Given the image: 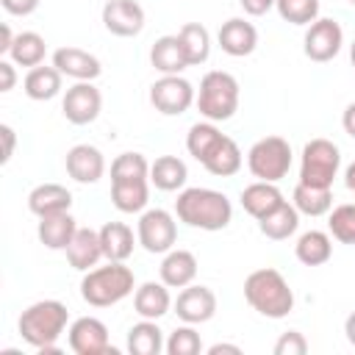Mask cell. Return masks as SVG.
Wrapping results in <instances>:
<instances>
[{"mask_svg":"<svg viewBox=\"0 0 355 355\" xmlns=\"http://www.w3.org/2000/svg\"><path fill=\"white\" fill-rule=\"evenodd\" d=\"M175 214L183 225L197 227V230H222L230 225L233 219V205L230 200L216 191V189H202V186H191L183 189L175 200Z\"/></svg>","mask_w":355,"mask_h":355,"instance_id":"6da1fadb","label":"cell"},{"mask_svg":"<svg viewBox=\"0 0 355 355\" xmlns=\"http://www.w3.org/2000/svg\"><path fill=\"white\" fill-rule=\"evenodd\" d=\"M69 322V311L64 302L58 300H39L33 305H28L19 316V336L25 344H31L33 349L44 352H58L55 341L61 338V333L67 330Z\"/></svg>","mask_w":355,"mask_h":355,"instance_id":"7a4b0ae2","label":"cell"},{"mask_svg":"<svg viewBox=\"0 0 355 355\" xmlns=\"http://www.w3.org/2000/svg\"><path fill=\"white\" fill-rule=\"evenodd\" d=\"M244 300L250 302L252 311H258L266 319H283L294 308L291 286L272 266H263V269H255V272L247 275V280H244Z\"/></svg>","mask_w":355,"mask_h":355,"instance_id":"3957f363","label":"cell"},{"mask_svg":"<svg viewBox=\"0 0 355 355\" xmlns=\"http://www.w3.org/2000/svg\"><path fill=\"white\" fill-rule=\"evenodd\" d=\"M136 288L133 269L125 266V261H108L105 266H94L80 280V297L92 308H111L130 297Z\"/></svg>","mask_w":355,"mask_h":355,"instance_id":"277c9868","label":"cell"},{"mask_svg":"<svg viewBox=\"0 0 355 355\" xmlns=\"http://www.w3.org/2000/svg\"><path fill=\"white\" fill-rule=\"evenodd\" d=\"M194 103L208 122H225L239 111V80L225 69H211L202 75Z\"/></svg>","mask_w":355,"mask_h":355,"instance_id":"5b68a950","label":"cell"},{"mask_svg":"<svg viewBox=\"0 0 355 355\" xmlns=\"http://www.w3.org/2000/svg\"><path fill=\"white\" fill-rule=\"evenodd\" d=\"M247 169L252 178L277 183L291 169V144L280 136H263L258 139L247 153Z\"/></svg>","mask_w":355,"mask_h":355,"instance_id":"8992f818","label":"cell"},{"mask_svg":"<svg viewBox=\"0 0 355 355\" xmlns=\"http://www.w3.org/2000/svg\"><path fill=\"white\" fill-rule=\"evenodd\" d=\"M338 166H341V150L330 139H311L302 147L300 183L333 189V180L338 175Z\"/></svg>","mask_w":355,"mask_h":355,"instance_id":"52a82bcc","label":"cell"},{"mask_svg":"<svg viewBox=\"0 0 355 355\" xmlns=\"http://www.w3.org/2000/svg\"><path fill=\"white\" fill-rule=\"evenodd\" d=\"M136 239L139 244L153 252V255H164L175 247L178 241V225H175V216L164 208H150V211H141L139 216V225H136Z\"/></svg>","mask_w":355,"mask_h":355,"instance_id":"ba28073f","label":"cell"},{"mask_svg":"<svg viewBox=\"0 0 355 355\" xmlns=\"http://www.w3.org/2000/svg\"><path fill=\"white\" fill-rule=\"evenodd\" d=\"M197 100L194 86L183 75H161L150 86V103L164 116H180L186 114Z\"/></svg>","mask_w":355,"mask_h":355,"instance_id":"9c48e42d","label":"cell"},{"mask_svg":"<svg viewBox=\"0 0 355 355\" xmlns=\"http://www.w3.org/2000/svg\"><path fill=\"white\" fill-rule=\"evenodd\" d=\"M341 44H344V31L336 19L330 17H319L308 25L305 31V39H302V50L311 61L316 64H327L333 61L338 53H341Z\"/></svg>","mask_w":355,"mask_h":355,"instance_id":"30bf717a","label":"cell"},{"mask_svg":"<svg viewBox=\"0 0 355 355\" xmlns=\"http://www.w3.org/2000/svg\"><path fill=\"white\" fill-rule=\"evenodd\" d=\"M61 111L72 125H89L103 111V94L92 80H75L61 100Z\"/></svg>","mask_w":355,"mask_h":355,"instance_id":"8fae6325","label":"cell"},{"mask_svg":"<svg viewBox=\"0 0 355 355\" xmlns=\"http://www.w3.org/2000/svg\"><path fill=\"white\" fill-rule=\"evenodd\" d=\"M69 349L75 355H116L108 341V327L97 316H80L69 324Z\"/></svg>","mask_w":355,"mask_h":355,"instance_id":"7c38bea8","label":"cell"},{"mask_svg":"<svg viewBox=\"0 0 355 355\" xmlns=\"http://www.w3.org/2000/svg\"><path fill=\"white\" fill-rule=\"evenodd\" d=\"M175 313L186 324H202L216 313V294L208 286H186L175 300Z\"/></svg>","mask_w":355,"mask_h":355,"instance_id":"4fadbf2b","label":"cell"},{"mask_svg":"<svg viewBox=\"0 0 355 355\" xmlns=\"http://www.w3.org/2000/svg\"><path fill=\"white\" fill-rule=\"evenodd\" d=\"M103 25L114 36H139L144 28V8L136 0H108L103 6Z\"/></svg>","mask_w":355,"mask_h":355,"instance_id":"5bb4252c","label":"cell"},{"mask_svg":"<svg viewBox=\"0 0 355 355\" xmlns=\"http://www.w3.org/2000/svg\"><path fill=\"white\" fill-rule=\"evenodd\" d=\"M64 166H67V175L75 183H97L103 178V172H105V158L92 144H75L67 153Z\"/></svg>","mask_w":355,"mask_h":355,"instance_id":"9a60e30c","label":"cell"},{"mask_svg":"<svg viewBox=\"0 0 355 355\" xmlns=\"http://www.w3.org/2000/svg\"><path fill=\"white\" fill-rule=\"evenodd\" d=\"M216 42L227 55L244 58L258 47V31H255L252 22H247L241 17H233V19L222 22V28L216 33Z\"/></svg>","mask_w":355,"mask_h":355,"instance_id":"2e32d148","label":"cell"},{"mask_svg":"<svg viewBox=\"0 0 355 355\" xmlns=\"http://www.w3.org/2000/svg\"><path fill=\"white\" fill-rule=\"evenodd\" d=\"M53 67L72 80H94L103 72L100 58L80 47H58L53 53Z\"/></svg>","mask_w":355,"mask_h":355,"instance_id":"e0dca14e","label":"cell"},{"mask_svg":"<svg viewBox=\"0 0 355 355\" xmlns=\"http://www.w3.org/2000/svg\"><path fill=\"white\" fill-rule=\"evenodd\" d=\"M67 252V261L72 269L78 272H89L97 266L103 255V241H100V230H92V227H78V233L72 236L69 247L64 250Z\"/></svg>","mask_w":355,"mask_h":355,"instance_id":"ac0fdd59","label":"cell"},{"mask_svg":"<svg viewBox=\"0 0 355 355\" xmlns=\"http://www.w3.org/2000/svg\"><path fill=\"white\" fill-rule=\"evenodd\" d=\"M158 275H161V280L169 288H186V286H191L194 277H197V258H194V252L175 250L172 247L169 252H164V261L158 266Z\"/></svg>","mask_w":355,"mask_h":355,"instance_id":"d6986e66","label":"cell"},{"mask_svg":"<svg viewBox=\"0 0 355 355\" xmlns=\"http://www.w3.org/2000/svg\"><path fill=\"white\" fill-rule=\"evenodd\" d=\"M133 308H136V313L141 316V319H161V316H166L169 313V308H172V297H169V286L161 280V283H155V280H147V283H141L136 291H133Z\"/></svg>","mask_w":355,"mask_h":355,"instance_id":"ffe728a7","label":"cell"},{"mask_svg":"<svg viewBox=\"0 0 355 355\" xmlns=\"http://www.w3.org/2000/svg\"><path fill=\"white\" fill-rule=\"evenodd\" d=\"M39 241L47 247V250H67L72 236L78 233V225H75V216L69 211H61V214H50V216H39Z\"/></svg>","mask_w":355,"mask_h":355,"instance_id":"44dd1931","label":"cell"},{"mask_svg":"<svg viewBox=\"0 0 355 355\" xmlns=\"http://www.w3.org/2000/svg\"><path fill=\"white\" fill-rule=\"evenodd\" d=\"M283 191L275 183L266 180H255L241 191V208L252 216V219H263L266 214H272L277 205H283Z\"/></svg>","mask_w":355,"mask_h":355,"instance_id":"7402d4cb","label":"cell"},{"mask_svg":"<svg viewBox=\"0 0 355 355\" xmlns=\"http://www.w3.org/2000/svg\"><path fill=\"white\" fill-rule=\"evenodd\" d=\"M150 64L161 72V75H180L186 67H189V58L183 53V44L175 36H161L153 42L150 47Z\"/></svg>","mask_w":355,"mask_h":355,"instance_id":"603a6c76","label":"cell"},{"mask_svg":"<svg viewBox=\"0 0 355 355\" xmlns=\"http://www.w3.org/2000/svg\"><path fill=\"white\" fill-rule=\"evenodd\" d=\"M69 205H72V191L61 183H42L28 194V208L36 216L61 214V211H69Z\"/></svg>","mask_w":355,"mask_h":355,"instance_id":"cb8c5ba5","label":"cell"},{"mask_svg":"<svg viewBox=\"0 0 355 355\" xmlns=\"http://www.w3.org/2000/svg\"><path fill=\"white\" fill-rule=\"evenodd\" d=\"M150 200V180H111V202L122 214H139L147 208Z\"/></svg>","mask_w":355,"mask_h":355,"instance_id":"d4e9b609","label":"cell"},{"mask_svg":"<svg viewBox=\"0 0 355 355\" xmlns=\"http://www.w3.org/2000/svg\"><path fill=\"white\" fill-rule=\"evenodd\" d=\"M297 227H300V211L294 208V202H283L272 214L258 219V230L272 241H286L288 236L297 233Z\"/></svg>","mask_w":355,"mask_h":355,"instance_id":"484cf974","label":"cell"},{"mask_svg":"<svg viewBox=\"0 0 355 355\" xmlns=\"http://www.w3.org/2000/svg\"><path fill=\"white\" fill-rule=\"evenodd\" d=\"M100 241H103V255L105 261H128L133 255V230L125 222H105L100 227Z\"/></svg>","mask_w":355,"mask_h":355,"instance_id":"4316f807","label":"cell"},{"mask_svg":"<svg viewBox=\"0 0 355 355\" xmlns=\"http://www.w3.org/2000/svg\"><path fill=\"white\" fill-rule=\"evenodd\" d=\"M189 169L178 155H161L150 164V183L161 191H178L186 186Z\"/></svg>","mask_w":355,"mask_h":355,"instance_id":"83f0119b","label":"cell"},{"mask_svg":"<svg viewBox=\"0 0 355 355\" xmlns=\"http://www.w3.org/2000/svg\"><path fill=\"white\" fill-rule=\"evenodd\" d=\"M294 255L305 266H322V263H327L330 255H333L330 233H324V230H308V233H302L297 239V244H294Z\"/></svg>","mask_w":355,"mask_h":355,"instance_id":"f1b7e54d","label":"cell"},{"mask_svg":"<svg viewBox=\"0 0 355 355\" xmlns=\"http://www.w3.org/2000/svg\"><path fill=\"white\" fill-rule=\"evenodd\" d=\"M164 330L155 319H141L128 330V352L130 355H158L164 349Z\"/></svg>","mask_w":355,"mask_h":355,"instance_id":"f546056e","label":"cell"},{"mask_svg":"<svg viewBox=\"0 0 355 355\" xmlns=\"http://www.w3.org/2000/svg\"><path fill=\"white\" fill-rule=\"evenodd\" d=\"M178 39L183 44V53L189 58V67H200L208 61L211 55V33L205 25L200 22H186L180 31H178Z\"/></svg>","mask_w":355,"mask_h":355,"instance_id":"4dcf8cb0","label":"cell"},{"mask_svg":"<svg viewBox=\"0 0 355 355\" xmlns=\"http://www.w3.org/2000/svg\"><path fill=\"white\" fill-rule=\"evenodd\" d=\"M61 72L55 69V67H33V69H28V75H25V94L31 97V100H39V103H44V100H53L58 92H61Z\"/></svg>","mask_w":355,"mask_h":355,"instance_id":"1f68e13d","label":"cell"},{"mask_svg":"<svg viewBox=\"0 0 355 355\" xmlns=\"http://www.w3.org/2000/svg\"><path fill=\"white\" fill-rule=\"evenodd\" d=\"M291 202H294V208H297L300 214H305V216H324V214H330V208H333V189L297 183Z\"/></svg>","mask_w":355,"mask_h":355,"instance_id":"d6a6232c","label":"cell"},{"mask_svg":"<svg viewBox=\"0 0 355 355\" xmlns=\"http://www.w3.org/2000/svg\"><path fill=\"white\" fill-rule=\"evenodd\" d=\"M241 150H239V144L230 139V136H222V141L214 147V153L202 161V166L211 172V175H216V178H230V175H236L239 169H241Z\"/></svg>","mask_w":355,"mask_h":355,"instance_id":"836d02e7","label":"cell"},{"mask_svg":"<svg viewBox=\"0 0 355 355\" xmlns=\"http://www.w3.org/2000/svg\"><path fill=\"white\" fill-rule=\"evenodd\" d=\"M44 53H47V44H44V39H42L36 31H22V33H17V36H14V44H11V50H8L11 61H14L17 67H28V69L39 67V64L44 61Z\"/></svg>","mask_w":355,"mask_h":355,"instance_id":"e575fe53","label":"cell"},{"mask_svg":"<svg viewBox=\"0 0 355 355\" xmlns=\"http://www.w3.org/2000/svg\"><path fill=\"white\" fill-rule=\"evenodd\" d=\"M222 136L225 133H219V128L214 125V122H194L191 128H189V136H186V150H189V155L194 158V161H205L211 153H214V147L222 141Z\"/></svg>","mask_w":355,"mask_h":355,"instance_id":"d590c367","label":"cell"},{"mask_svg":"<svg viewBox=\"0 0 355 355\" xmlns=\"http://www.w3.org/2000/svg\"><path fill=\"white\" fill-rule=\"evenodd\" d=\"M150 180V164L141 153H119L111 161V180Z\"/></svg>","mask_w":355,"mask_h":355,"instance_id":"8d00e7d4","label":"cell"},{"mask_svg":"<svg viewBox=\"0 0 355 355\" xmlns=\"http://www.w3.org/2000/svg\"><path fill=\"white\" fill-rule=\"evenodd\" d=\"M327 230L341 244H355V202L336 205L327 219Z\"/></svg>","mask_w":355,"mask_h":355,"instance_id":"74e56055","label":"cell"},{"mask_svg":"<svg viewBox=\"0 0 355 355\" xmlns=\"http://www.w3.org/2000/svg\"><path fill=\"white\" fill-rule=\"evenodd\" d=\"M275 8L291 25H311L319 19V0H275Z\"/></svg>","mask_w":355,"mask_h":355,"instance_id":"f35d334b","label":"cell"},{"mask_svg":"<svg viewBox=\"0 0 355 355\" xmlns=\"http://www.w3.org/2000/svg\"><path fill=\"white\" fill-rule=\"evenodd\" d=\"M164 349H166V355H197V352L202 349V338H200V333L194 330V324H186V322H183L180 327H175V330L169 333Z\"/></svg>","mask_w":355,"mask_h":355,"instance_id":"ab89813d","label":"cell"},{"mask_svg":"<svg viewBox=\"0 0 355 355\" xmlns=\"http://www.w3.org/2000/svg\"><path fill=\"white\" fill-rule=\"evenodd\" d=\"M308 352V341L300 330H288L275 341V355H305Z\"/></svg>","mask_w":355,"mask_h":355,"instance_id":"60d3db41","label":"cell"},{"mask_svg":"<svg viewBox=\"0 0 355 355\" xmlns=\"http://www.w3.org/2000/svg\"><path fill=\"white\" fill-rule=\"evenodd\" d=\"M0 3L14 17H28V14H33L39 8V0H0Z\"/></svg>","mask_w":355,"mask_h":355,"instance_id":"b9f144b4","label":"cell"},{"mask_svg":"<svg viewBox=\"0 0 355 355\" xmlns=\"http://www.w3.org/2000/svg\"><path fill=\"white\" fill-rule=\"evenodd\" d=\"M0 136H3V155H0V161L8 164L11 155H14V141H17L14 128H11V125H0Z\"/></svg>","mask_w":355,"mask_h":355,"instance_id":"7bdbcfd3","label":"cell"},{"mask_svg":"<svg viewBox=\"0 0 355 355\" xmlns=\"http://www.w3.org/2000/svg\"><path fill=\"white\" fill-rule=\"evenodd\" d=\"M14 83H17L14 61H0V92H11Z\"/></svg>","mask_w":355,"mask_h":355,"instance_id":"ee69618b","label":"cell"},{"mask_svg":"<svg viewBox=\"0 0 355 355\" xmlns=\"http://www.w3.org/2000/svg\"><path fill=\"white\" fill-rule=\"evenodd\" d=\"M239 3L250 17H263L269 8H275V0H239Z\"/></svg>","mask_w":355,"mask_h":355,"instance_id":"f6af8a7d","label":"cell"},{"mask_svg":"<svg viewBox=\"0 0 355 355\" xmlns=\"http://www.w3.org/2000/svg\"><path fill=\"white\" fill-rule=\"evenodd\" d=\"M341 125H344L347 136L355 139V103H349V105L344 108V114H341Z\"/></svg>","mask_w":355,"mask_h":355,"instance_id":"bcb514c9","label":"cell"},{"mask_svg":"<svg viewBox=\"0 0 355 355\" xmlns=\"http://www.w3.org/2000/svg\"><path fill=\"white\" fill-rule=\"evenodd\" d=\"M11 44H14V33H11V28L3 22V25H0V53H8Z\"/></svg>","mask_w":355,"mask_h":355,"instance_id":"7dc6e473","label":"cell"},{"mask_svg":"<svg viewBox=\"0 0 355 355\" xmlns=\"http://www.w3.org/2000/svg\"><path fill=\"white\" fill-rule=\"evenodd\" d=\"M222 352L241 355V347L239 344H214V347H208V355H222Z\"/></svg>","mask_w":355,"mask_h":355,"instance_id":"c3c4849f","label":"cell"},{"mask_svg":"<svg viewBox=\"0 0 355 355\" xmlns=\"http://www.w3.org/2000/svg\"><path fill=\"white\" fill-rule=\"evenodd\" d=\"M344 333H347V341L355 347V311L347 316V322H344Z\"/></svg>","mask_w":355,"mask_h":355,"instance_id":"681fc988","label":"cell"},{"mask_svg":"<svg viewBox=\"0 0 355 355\" xmlns=\"http://www.w3.org/2000/svg\"><path fill=\"white\" fill-rule=\"evenodd\" d=\"M344 183H347V189H349V191H355V161L344 169Z\"/></svg>","mask_w":355,"mask_h":355,"instance_id":"f907efd6","label":"cell"},{"mask_svg":"<svg viewBox=\"0 0 355 355\" xmlns=\"http://www.w3.org/2000/svg\"><path fill=\"white\" fill-rule=\"evenodd\" d=\"M349 58H352V64H355V42L349 44Z\"/></svg>","mask_w":355,"mask_h":355,"instance_id":"816d5d0a","label":"cell"},{"mask_svg":"<svg viewBox=\"0 0 355 355\" xmlns=\"http://www.w3.org/2000/svg\"><path fill=\"white\" fill-rule=\"evenodd\" d=\"M347 3H352V6H355V0H347Z\"/></svg>","mask_w":355,"mask_h":355,"instance_id":"f5cc1de1","label":"cell"},{"mask_svg":"<svg viewBox=\"0 0 355 355\" xmlns=\"http://www.w3.org/2000/svg\"><path fill=\"white\" fill-rule=\"evenodd\" d=\"M352 67H355V64H352Z\"/></svg>","mask_w":355,"mask_h":355,"instance_id":"db71d44e","label":"cell"}]
</instances>
